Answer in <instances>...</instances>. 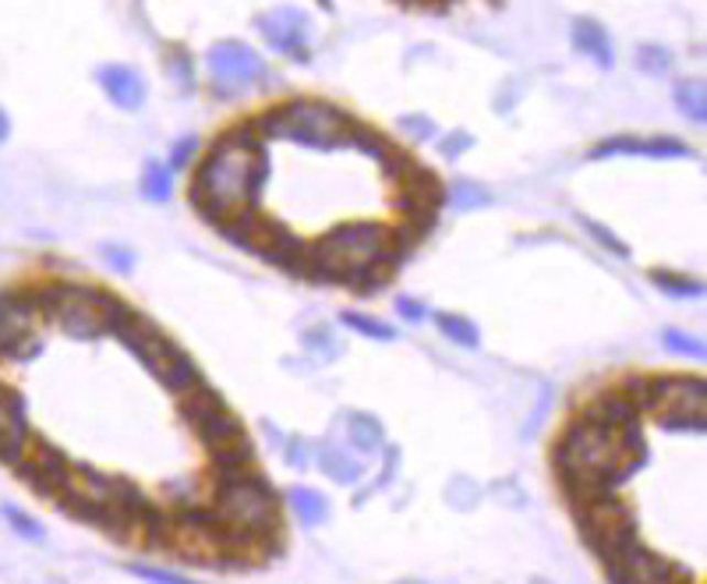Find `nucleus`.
<instances>
[{
    "instance_id": "nucleus-1",
    "label": "nucleus",
    "mask_w": 707,
    "mask_h": 584,
    "mask_svg": "<svg viewBox=\"0 0 707 584\" xmlns=\"http://www.w3.org/2000/svg\"><path fill=\"white\" fill-rule=\"evenodd\" d=\"M262 142L265 139L259 136L255 121L233 125L198 163L188 198L209 224L220 227L244 209H259V195L269 181V156Z\"/></svg>"
},
{
    "instance_id": "nucleus-41",
    "label": "nucleus",
    "mask_w": 707,
    "mask_h": 584,
    "mask_svg": "<svg viewBox=\"0 0 707 584\" xmlns=\"http://www.w3.org/2000/svg\"><path fill=\"white\" fill-rule=\"evenodd\" d=\"M470 145H475V139H470L467 131H449V136L439 139V153H443L446 160H457L460 153H467Z\"/></svg>"
},
{
    "instance_id": "nucleus-21",
    "label": "nucleus",
    "mask_w": 707,
    "mask_h": 584,
    "mask_svg": "<svg viewBox=\"0 0 707 584\" xmlns=\"http://www.w3.org/2000/svg\"><path fill=\"white\" fill-rule=\"evenodd\" d=\"M224 408H227V404L220 400V393L209 390L206 382H198L195 390H188V393L181 397V414H184V422H188L192 429L202 425L206 419H213V414L224 411Z\"/></svg>"
},
{
    "instance_id": "nucleus-11",
    "label": "nucleus",
    "mask_w": 707,
    "mask_h": 584,
    "mask_svg": "<svg viewBox=\"0 0 707 584\" xmlns=\"http://www.w3.org/2000/svg\"><path fill=\"white\" fill-rule=\"evenodd\" d=\"M707 382L700 376H665V393L659 404V422L672 432H704Z\"/></svg>"
},
{
    "instance_id": "nucleus-25",
    "label": "nucleus",
    "mask_w": 707,
    "mask_h": 584,
    "mask_svg": "<svg viewBox=\"0 0 707 584\" xmlns=\"http://www.w3.org/2000/svg\"><path fill=\"white\" fill-rule=\"evenodd\" d=\"M318 467H323L333 482H340V486H354V482L361 478V464L354 461L350 454H344V450H336V446H323V454H318Z\"/></svg>"
},
{
    "instance_id": "nucleus-28",
    "label": "nucleus",
    "mask_w": 707,
    "mask_h": 584,
    "mask_svg": "<svg viewBox=\"0 0 707 584\" xmlns=\"http://www.w3.org/2000/svg\"><path fill=\"white\" fill-rule=\"evenodd\" d=\"M651 283H654V288H662L665 294H672V298H700V291H704L700 280L672 273V270H651Z\"/></svg>"
},
{
    "instance_id": "nucleus-45",
    "label": "nucleus",
    "mask_w": 707,
    "mask_h": 584,
    "mask_svg": "<svg viewBox=\"0 0 707 584\" xmlns=\"http://www.w3.org/2000/svg\"><path fill=\"white\" fill-rule=\"evenodd\" d=\"M396 312L403 315V320H411V323L425 320V305L414 302V298H400V302H396Z\"/></svg>"
},
{
    "instance_id": "nucleus-43",
    "label": "nucleus",
    "mask_w": 707,
    "mask_h": 584,
    "mask_svg": "<svg viewBox=\"0 0 707 584\" xmlns=\"http://www.w3.org/2000/svg\"><path fill=\"white\" fill-rule=\"evenodd\" d=\"M305 344H308V350H315V355L336 358V340H333V333H326V329H312L305 337Z\"/></svg>"
},
{
    "instance_id": "nucleus-17",
    "label": "nucleus",
    "mask_w": 707,
    "mask_h": 584,
    "mask_svg": "<svg viewBox=\"0 0 707 584\" xmlns=\"http://www.w3.org/2000/svg\"><path fill=\"white\" fill-rule=\"evenodd\" d=\"M580 422L605 429V432H627V429H641V411L633 408V400L616 390V393H601L591 404L584 408Z\"/></svg>"
},
{
    "instance_id": "nucleus-47",
    "label": "nucleus",
    "mask_w": 707,
    "mask_h": 584,
    "mask_svg": "<svg viewBox=\"0 0 707 584\" xmlns=\"http://www.w3.org/2000/svg\"><path fill=\"white\" fill-rule=\"evenodd\" d=\"M8 136H11V121H8V113L0 110V145L8 142Z\"/></svg>"
},
{
    "instance_id": "nucleus-48",
    "label": "nucleus",
    "mask_w": 707,
    "mask_h": 584,
    "mask_svg": "<svg viewBox=\"0 0 707 584\" xmlns=\"http://www.w3.org/2000/svg\"><path fill=\"white\" fill-rule=\"evenodd\" d=\"M400 584H425V581H400Z\"/></svg>"
},
{
    "instance_id": "nucleus-19",
    "label": "nucleus",
    "mask_w": 707,
    "mask_h": 584,
    "mask_svg": "<svg viewBox=\"0 0 707 584\" xmlns=\"http://www.w3.org/2000/svg\"><path fill=\"white\" fill-rule=\"evenodd\" d=\"M198 432V440L209 446V454H230V450H251L248 443V432L244 425L233 419V414L224 408V411H216L213 419H206L202 425H195Z\"/></svg>"
},
{
    "instance_id": "nucleus-6",
    "label": "nucleus",
    "mask_w": 707,
    "mask_h": 584,
    "mask_svg": "<svg viewBox=\"0 0 707 584\" xmlns=\"http://www.w3.org/2000/svg\"><path fill=\"white\" fill-rule=\"evenodd\" d=\"M213 517L220 521L227 536L244 549V545L265 542L269 536L280 531V499L273 486H265V482L251 472L244 478L216 486Z\"/></svg>"
},
{
    "instance_id": "nucleus-16",
    "label": "nucleus",
    "mask_w": 707,
    "mask_h": 584,
    "mask_svg": "<svg viewBox=\"0 0 707 584\" xmlns=\"http://www.w3.org/2000/svg\"><path fill=\"white\" fill-rule=\"evenodd\" d=\"M29 419H25V400L22 393H14L11 387L0 382V461L19 464L22 454L29 450Z\"/></svg>"
},
{
    "instance_id": "nucleus-8",
    "label": "nucleus",
    "mask_w": 707,
    "mask_h": 584,
    "mask_svg": "<svg viewBox=\"0 0 707 584\" xmlns=\"http://www.w3.org/2000/svg\"><path fill=\"white\" fill-rule=\"evenodd\" d=\"M577 517H580L584 542L601 556V563L616 560L619 553H627L633 542H641V539H637L633 510L622 504L616 493L598 496V499H591V504L577 507Z\"/></svg>"
},
{
    "instance_id": "nucleus-32",
    "label": "nucleus",
    "mask_w": 707,
    "mask_h": 584,
    "mask_svg": "<svg viewBox=\"0 0 707 584\" xmlns=\"http://www.w3.org/2000/svg\"><path fill=\"white\" fill-rule=\"evenodd\" d=\"M641 145H644V139H637V136H616V139L598 142L587 156H591V160H605V156H641Z\"/></svg>"
},
{
    "instance_id": "nucleus-18",
    "label": "nucleus",
    "mask_w": 707,
    "mask_h": 584,
    "mask_svg": "<svg viewBox=\"0 0 707 584\" xmlns=\"http://www.w3.org/2000/svg\"><path fill=\"white\" fill-rule=\"evenodd\" d=\"M96 82L110 96V104L121 107V110H139L149 96L145 78L134 72L131 64H104V68L96 72Z\"/></svg>"
},
{
    "instance_id": "nucleus-12",
    "label": "nucleus",
    "mask_w": 707,
    "mask_h": 584,
    "mask_svg": "<svg viewBox=\"0 0 707 584\" xmlns=\"http://www.w3.org/2000/svg\"><path fill=\"white\" fill-rule=\"evenodd\" d=\"M605 571H609L612 584H694V574L686 566L654 556L641 542H633L627 553L605 563Z\"/></svg>"
},
{
    "instance_id": "nucleus-33",
    "label": "nucleus",
    "mask_w": 707,
    "mask_h": 584,
    "mask_svg": "<svg viewBox=\"0 0 707 584\" xmlns=\"http://www.w3.org/2000/svg\"><path fill=\"white\" fill-rule=\"evenodd\" d=\"M166 72H171V78L181 89H195V68H192L188 50H181V46L166 50Z\"/></svg>"
},
{
    "instance_id": "nucleus-13",
    "label": "nucleus",
    "mask_w": 707,
    "mask_h": 584,
    "mask_svg": "<svg viewBox=\"0 0 707 584\" xmlns=\"http://www.w3.org/2000/svg\"><path fill=\"white\" fill-rule=\"evenodd\" d=\"M57 504L61 510L75 513L78 521L104 528L110 510V475H99L93 467H72V478L57 493Z\"/></svg>"
},
{
    "instance_id": "nucleus-30",
    "label": "nucleus",
    "mask_w": 707,
    "mask_h": 584,
    "mask_svg": "<svg viewBox=\"0 0 707 584\" xmlns=\"http://www.w3.org/2000/svg\"><path fill=\"white\" fill-rule=\"evenodd\" d=\"M340 320H344L354 333H361V337H368V340H393V337H396L393 326H385V323L372 320V315H365V312H344Z\"/></svg>"
},
{
    "instance_id": "nucleus-36",
    "label": "nucleus",
    "mask_w": 707,
    "mask_h": 584,
    "mask_svg": "<svg viewBox=\"0 0 707 584\" xmlns=\"http://www.w3.org/2000/svg\"><path fill=\"white\" fill-rule=\"evenodd\" d=\"M4 517H8V524H11L14 536H22V539H29V542H43V524L32 521V517H29L25 510L4 504Z\"/></svg>"
},
{
    "instance_id": "nucleus-39",
    "label": "nucleus",
    "mask_w": 707,
    "mask_h": 584,
    "mask_svg": "<svg viewBox=\"0 0 707 584\" xmlns=\"http://www.w3.org/2000/svg\"><path fill=\"white\" fill-rule=\"evenodd\" d=\"M400 128L407 131V136H411L414 142H428V139H435V131H439V125H432L425 113L400 117Z\"/></svg>"
},
{
    "instance_id": "nucleus-7",
    "label": "nucleus",
    "mask_w": 707,
    "mask_h": 584,
    "mask_svg": "<svg viewBox=\"0 0 707 584\" xmlns=\"http://www.w3.org/2000/svg\"><path fill=\"white\" fill-rule=\"evenodd\" d=\"M117 337H121V344L131 350V355L163 382V390L184 397L202 382V372L195 369V361L184 355L153 320H145V315L131 312L128 320L117 326Z\"/></svg>"
},
{
    "instance_id": "nucleus-2",
    "label": "nucleus",
    "mask_w": 707,
    "mask_h": 584,
    "mask_svg": "<svg viewBox=\"0 0 707 584\" xmlns=\"http://www.w3.org/2000/svg\"><path fill=\"white\" fill-rule=\"evenodd\" d=\"M552 461L569 499L584 507L598 496H609L641 467L644 436L641 429L605 432L587 422H574L563 432V440L555 443Z\"/></svg>"
},
{
    "instance_id": "nucleus-15",
    "label": "nucleus",
    "mask_w": 707,
    "mask_h": 584,
    "mask_svg": "<svg viewBox=\"0 0 707 584\" xmlns=\"http://www.w3.org/2000/svg\"><path fill=\"white\" fill-rule=\"evenodd\" d=\"M14 467H19V475L40 496H57L67 486V478H72L75 464L67 461L54 443H29V450Z\"/></svg>"
},
{
    "instance_id": "nucleus-26",
    "label": "nucleus",
    "mask_w": 707,
    "mask_h": 584,
    "mask_svg": "<svg viewBox=\"0 0 707 584\" xmlns=\"http://www.w3.org/2000/svg\"><path fill=\"white\" fill-rule=\"evenodd\" d=\"M435 323H439L443 337H449L457 347L475 350V347L481 344V333H478L475 320H467V315H457V312H439V315H435Z\"/></svg>"
},
{
    "instance_id": "nucleus-20",
    "label": "nucleus",
    "mask_w": 707,
    "mask_h": 584,
    "mask_svg": "<svg viewBox=\"0 0 707 584\" xmlns=\"http://www.w3.org/2000/svg\"><path fill=\"white\" fill-rule=\"evenodd\" d=\"M574 46L580 50V54L591 57L598 68H616V50H612V40H609V32H605L595 19H577L574 22Z\"/></svg>"
},
{
    "instance_id": "nucleus-22",
    "label": "nucleus",
    "mask_w": 707,
    "mask_h": 584,
    "mask_svg": "<svg viewBox=\"0 0 707 584\" xmlns=\"http://www.w3.org/2000/svg\"><path fill=\"white\" fill-rule=\"evenodd\" d=\"M350 429V443L361 450V454H376V450L385 446V425L376 419V414H365V411H354L347 419Z\"/></svg>"
},
{
    "instance_id": "nucleus-42",
    "label": "nucleus",
    "mask_w": 707,
    "mask_h": 584,
    "mask_svg": "<svg viewBox=\"0 0 707 584\" xmlns=\"http://www.w3.org/2000/svg\"><path fill=\"white\" fill-rule=\"evenodd\" d=\"M195 153H198V139L195 136L174 142V149H171V171H184V166L195 160Z\"/></svg>"
},
{
    "instance_id": "nucleus-3",
    "label": "nucleus",
    "mask_w": 707,
    "mask_h": 584,
    "mask_svg": "<svg viewBox=\"0 0 707 584\" xmlns=\"http://www.w3.org/2000/svg\"><path fill=\"white\" fill-rule=\"evenodd\" d=\"M407 248L396 241V230L379 220H347L333 227L326 238L308 245L305 277L312 280H344L354 283L365 270L379 262H396Z\"/></svg>"
},
{
    "instance_id": "nucleus-14",
    "label": "nucleus",
    "mask_w": 707,
    "mask_h": 584,
    "mask_svg": "<svg viewBox=\"0 0 707 584\" xmlns=\"http://www.w3.org/2000/svg\"><path fill=\"white\" fill-rule=\"evenodd\" d=\"M259 32L265 36V43L280 50L283 57H297V61H308V46H312V22L305 11L297 8H276V11H265L255 19Z\"/></svg>"
},
{
    "instance_id": "nucleus-46",
    "label": "nucleus",
    "mask_w": 707,
    "mask_h": 584,
    "mask_svg": "<svg viewBox=\"0 0 707 584\" xmlns=\"http://www.w3.org/2000/svg\"><path fill=\"white\" fill-rule=\"evenodd\" d=\"M287 461H291L294 467H305V464H308V450H305V443H301V440H297V443H291V446H287Z\"/></svg>"
},
{
    "instance_id": "nucleus-9",
    "label": "nucleus",
    "mask_w": 707,
    "mask_h": 584,
    "mask_svg": "<svg viewBox=\"0 0 707 584\" xmlns=\"http://www.w3.org/2000/svg\"><path fill=\"white\" fill-rule=\"evenodd\" d=\"M206 68H209V82H213L216 96H224V99L241 96L255 86V82L265 78V61L259 57V50L241 40L213 43L206 54Z\"/></svg>"
},
{
    "instance_id": "nucleus-44",
    "label": "nucleus",
    "mask_w": 707,
    "mask_h": 584,
    "mask_svg": "<svg viewBox=\"0 0 707 584\" xmlns=\"http://www.w3.org/2000/svg\"><path fill=\"white\" fill-rule=\"evenodd\" d=\"M104 256L110 259L113 270H121V273H128L131 262H134V256L128 252V248H121V245H104Z\"/></svg>"
},
{
    "instance_id": "nucleus-27",
    "label": "nucleus",
    "mask_w": 707,
    "mask_h": 584,
    "mask_svg": "<svg viewBox=\"0 0 707 584\" xmlns=\"http://www.w3.org/2000/svg\"><path fill=\"white\" fill-rule=\"evenodd\" d=\"M291 504H294V510H297V521H301V524H308V528L323 524V521H326V513H329L326 496H323V493H315V489H305V486L291 493Z\"/></svg>"
},
{
    "instance_id": "nucleus-38",
    "label": "nucleus",
    "mask_w": 707,
    "mask_h": 584,
    "mask_svg": "<svg viewBox=\"0 0 707 584\" xmlns=\"http://www.w3.org/2000/svg\"><path fill=\"white\" fill-rule=\"evenodd\" d=\"M662 340L668 350H676V355H694L700 358L704 355V340L700 337H689V333H679V329H665Z\"/></svg>"
},
{
    "instance_id": "nucleus-31",
    "label": "nucleus",
    "mask_w": 707,
    "mask_h": 584,
    "mask_svg": "<svg viewBox=\"0 0 707 584\" xmlns=\"http://www.w3.org/2000/svg\"><path fill=\"white\" fill-rule=\"evenodd\" d=\"M347 145H354L358 153L372 156V160H382L385 153H390V142H385V136H379V131H372V128H365L361 121H358V128L350 131V142Z\"/></svg>"
},
{
    "instance_id": "nucleus-5",
    "label": "nucleus",
    "mask_w": 707,
    "mask_h": 584,
    "mask_svg": "<svg viewBox=\"0 0 707 584\" xmlns=\"http://www.w3.org/2000/svg\"><path fill=\"white\" fill-rule=\"evenodd\" d=\"M255 128L262 139H287L308 149H340L350 142V131L358 128V121L326 99H287V104L265 110Z\"/></svg>"
},
{
    "instance_id": "nucleus-34",
    "label": "nucleus",
    "mask_w": 707,
    "mask_h": 584,
    "mask_svg": "<svg viewBox=\"0 0 707 584\" xmlns=\"http://www.w3.org/2000/svg\"><path fill=\"white\" fill-rule=\"evenodd\" d=\"M641 156H654V160H686V156H694L689 153V145L679 142V139H644L641 145Z\"/></svg>"
},
{
    "instance_id": "nucleus-40",
    "label": "nucleus",
    "mask_w": 707,
    "mask_h": 584,
    "mask_svg": "<svg viewBox=\"0 0 707 584\" xmlns=\"http://www.w3.org/2000/svg\"><path fill=\"white\" fill-rule=\"evenodd\" d=\"M131 574L142 577V581H149V584H195V581H188V577H177V574H171V571H163V566H145V563H134Z\"/></svg>"
},
{
    "instance_id": "nucleus-29",
    "label": "nucleus",
    "mask_w": 707,
    "mask_h": 584,
    "mask_svg": "<svg viewBox=\"0 0 707 584\" xmlns=\"http://www.w3.org/2000/svg\"><path fill=\"white\" fill-rule=\"evenodd\" d=\"M449 203L457 206V209H481L492 203V192L481 188L478 181H457V185L449 188Z\"/></svg>"
},
{
    "instance_id": "nucleus-37",
    "label": "nucleus",
    "mask_w": 707,
    "mask_h": 584,
    "mask_svg": "<svg viewBox=\"0 0 707 584\" xmlns=\"http://www.w3.org/2000/svg\"><path fill=\"white\" fill-rule=\"evenodd\" d=\"M577 220L584 224V230L591 234V238H595L601 248H609V252H616L619 259H627V256H630V245H627V241H619V238H616V230L601 227V224H595V220H587V216H577Z\"/></svg>"
},
{
    "instance_id": "nucleus-24",
    "label": "nucleus",
    "mask_w": 707,
    "mask_h": 584,
    "mask_svg": "<svg viewBox=\"0 0 707 584\" xmlns=\"http://www.w3.org/2000/svg\"><path fill=\"white\" fill-rule=\"evenodd\" d=\"M139 188H142V198H149V203H171V195H174V171L166 163L149 160L145 171H142Z\"/></svg>"
},
{
    "instance_id": "nucleus-35",
    "label": "nucleus",
    "mask_w": 707,
    "mask_h": 584,
    "mask_svg": "<svg viewBox=\"0 0 707 584\" xmlns=\"http://www.w3.org/2000/svg\"><path fill=\"white\" fill-rule=\"evenodd\" d=\"M672 57L665 46H654V43H648V46H641L637 50V64L648 72V75H665V72H672Z\"/></svg>"
},
{
    "instance_id": "nucleus-10",
    "label": "nucleus",
    "mask_w": 707,
    "mask_h": 584,
    "mask_svg": "<svg viewBox=\"0 0 707 584\" xmlns=\"http://www.w3.org/2000/svg\"><path fill=\"white\" fill-rule=\"evenodd\" d=\"M40 298L36 291L0 294V358H32L40 350Z\"/></svg>"
},
{
    "instance_id": "nucleus-4",
    "label": "nucleus",
    "mask_w": 707,
    "mask_h": 584,
    "mask_svg": "<svg viewBox=\"0 0 707 584\" xmlns=\"http://www.w3.org/2000/svg\"><path fill=\"white\" fill-rule=\"evenodd\" d=\"M43 320H57L61 329L75 340H96L104 333H117L131 309L113 298L110 291L99 288H86V283H46V288H36Z\"/></svg>"
},
{
    "instance_id": "nucleus-23",
    "label": "nucleus",
    "mask_w": 707,
    "mask_h": 584,
    "mask_svg": "<svg viewBox=\"0 0 707 584\" xmlns=\"http://www.w3.org/2000/svg\"><path fill=\"white\" fill-rule=\"evenodd\" d=\"M672 96H676V107H679V113L686 117V121H694V125L707 121V86H704V78H683Z\"/></svg>"
}]
</instances>
